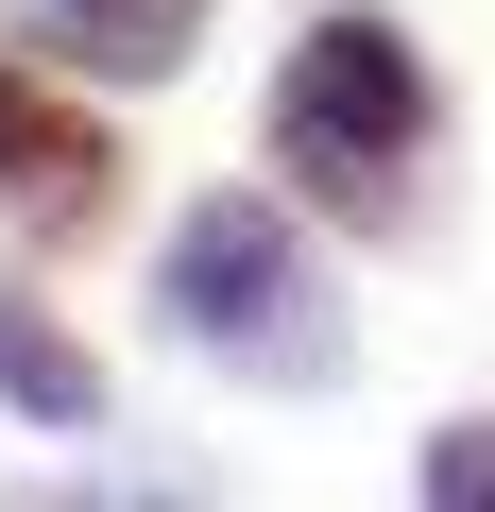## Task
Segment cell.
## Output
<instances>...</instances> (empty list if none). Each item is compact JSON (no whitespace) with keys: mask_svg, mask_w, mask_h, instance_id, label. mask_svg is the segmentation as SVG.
<instances>
[{"mask_svg":"<svg viewBox=\"0 0 495 512\" xmlns=\"http://www.w3.org/2000/svg\"><path fill=\"white\" fill-rule=\"evenodd\" d=\"M410 154H427V52L393 18H308L291 69H274V171L325 222H393Z\"/></svg>","mask_w":495,"mask_h":512,"instance_id":"cell-1","label":"cell"},{"mask_svg":"<svg viewBox=\"0 0 495 512\" xmlns=\"http://www.w3.org/2000/svg\"><path fill=\"white\" fill-rule=\"evenodd\" d=\"M154 291H171V325H188L205 359L342 376V342L308 325V308H325V291H308V239H291V205H257V188H205V205L171 222V256H154Z\"/></svg>","mask_w":495,"mask_h":512,"instance_id":"cell-2","label":"cell"},{"mask_svg":"<svg viewBox=\"0 0 495 512\" xmlns=\"http://www.w3.org/2000/svg\"><path fill=\"white\" fill-rule=\"evenodd\" d=\"M0 188H18L35 222H86V205H103V120L52 103L35 69H0Z\"/></svg>","mask_w":495,"mask_h":512,"instance_id":"cell-3","label":"cell"},{"mask_svg":"<svg viewBox=\"0 0 495 512\" xmlns=\"http://www.w3.org/2000/svg\"><path fill=\"white\" fill-rule=\"evenodd\" d=\"M18 18L69 52V69H120V86H171L188 35H205V0H18Z\"/></svg>","mask_w":495,"mask_h":512,"instance_id":"cell-4","label":"cell"},{"mask_svg":"<svg viewBox=\"0 0 495 512\" xmlns=\"http://www.w3.org/2000/svg\"><path fill=\"white\" fill-rule=\"evenodd\" d=\"M0 393H18L35 427H86V410H103V359H86L52 308H18V291H0Z\"/></svg>","mask_w":495,"mask_h":512,"instance_id":"cell-5","label":"cell"},{"mask_svg":"<svg viewBox=\"0 0 495 512\" xmlns=\"http://www.w3.org/2000/svg\"><path fill=\"white\" fill-rule=\"evenodd\" d=\"M427 495L478 512V495H495V427H444V444H427Z\"/></svg>","mask_w":495,"mask_h":512,"instance_id":"cell-6","label":"cell"}]
</instances>
